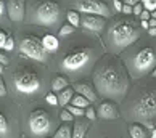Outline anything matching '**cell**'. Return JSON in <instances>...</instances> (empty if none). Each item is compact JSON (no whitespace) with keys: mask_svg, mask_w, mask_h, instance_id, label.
Segmentation results:
<instances>
[{"mask_svg":"<svg viewBox=\"0 0 156 138\" xmlns=\"http://www.w3.org/2000/svg\"><path fill=\"white\" fill-rule=\"evenodd\" d=\"M74 29H76V27L71 26V24L68 22V24H65V26H63L61 29H60V36H61V37H66V36H69V34H73Z\"/></svg>","mask_w":156,"mask_h":138,"instance_id":"d4e9b609","label":"cell"},{"mask_svg":"<svg viewBox=\"0 0 156 138\" xmlns=\"http://www.w3.org/2000/svg\"><path fill=\"white\" fill-rule=\"evenodd\" d=\"M151 138H156V129H153V132H151Z\"/></svg>","mask_w":156,"mask_h":138,"instance_id":"7bdbcfd3","label":"cell"},{"mask_svg":"<svg viewBox=\"0 0 156 138\" xmlns=\"http://www.w3.org/2000/svg\"><path fill=\"white\" fill-rule=\"evenodd\" d=\"M127 72L134 79L151 74L156 67V45H145L126 58Z\"/></svg>","mask_w":156,"mask_h":138,"instance_id":"277c9868","label":"cell"},{"mask_svg":"<svg viewBox=\"0 0 156 138\" xmlns=\"http://www.w3.org/2000/svg\"><path fill=\"white\" fill-rule=\"evenodd\" d=\"M3 48H5V50H8V51H10V50H13V48H15V42H13V39L8 37V39H7V43H5V47H3Z\"/></svg>","mask_w":156,"mask_h":138,"instance_id":"d6a6232c","label":"cell"},{"mask_svg":"<svg viewBox=\"0 0 156 138\" xmlns=\"http://www.w3.org/2000/svg\"><path fill=\"white\" fill-rule=\"evenodd\" d=\"M29 130L34 136L47 135L51 130V120L50 116L42 109H36L29 116Z\"/></svg>","mask_w":156,"mask_h":138,"instance_id":"ba28073f","label":"cell"},{"mask_svg":"<svg viewBox=\"0 0 156 138\" xmlns=\"http://www.w3.org/2000/svg\"><path fill=\"white\" fill-rule=\"evenodd\" d=\"M8 132V122H7V117L0 112V135H5Z\"/></svg>","mask_w":156,"mask_h":138,"instance_id":"cb8c5ba5","label":"cell"},{"mask_svg":"<svg viewBox=\"0 0 156 138\" xmlns=\"http://www.w3.org/2000/svg\"><path fill=\"white\" fill-rule=\"evenodd\" d=\"M3 11H5V3H3V0H0V18H2Z\"/></svg>","mask_w":156,"mask_h":138,"instance_id":"ab89813d","label":"cell"},{"mask_svg":"<svg viewBox=\"0 0 156 138\" xmlns=\"http://www.w3.org/2000/svg\"><path fill=\"white\" fill-rule=\"evenodd\" d=\"M0 64H8V58H7V56H3L2 53H0Z\"/></svg>","mask_w":156,"mask_h":138,"instance_id":"8d00e7d4","label":"cell"},{"mask_svg":"<svg viewBox=\"0 0 156 138\" xmlns=\"http://www.w3.org/2000/svg\"><path fill=\"white\" fill-rule=\"evenodd\" d=\"M7 39H8L7 34H5L3 31H0V48L5 47V43H7Z\"/></svg>","mask_w":156,"mask_h":138,"instance_id":"1f68e13d","label":"cell"},{"mask_svg":"<svg viewBox=\"0 0 156 138\" xmlns=\"http://www.w3.org/2000/svg\"><path fill=\"white\" fill-rule=\"evenodd\" d=\"M124 3H126V5H130V7H134V5L138 3V0H124Z\"/></svg>","mask_w":156,"mask_h":138,"instance_id":"74e56055","label":"cell"},{"mask_svg":"<svg viewBox=\"0 0 156 138\" xmlns=\"http://www.w3.org/2000/svg\"><path fill=\"white\" fill-rule=\"evenodd\" d=\"M148 34L151 37H156V27H148Z\"/></svg>","mask_w":156,"mask_h":138,"instance_id":"f35d334b","label":"cell"},{"mask_svg":"<svg viewBox=\"0 0 156 138\" xmlns=\"http://www.w3.org/2000/svg\"><path fill=\"white\" fill-rule=\"evenodd\" d=\"M73 117H74V116H73V114L68 111V109H65V111H61V114H60V119H61V120H65V122H71Z\"/></svg>","mask_w":156,"mask_h":138,"instance_id":"f1b7e54d","label":"cell"},{"mask_svg":"<svg viewBox=\"0 0 156 138\" xmlns=\"http://www.w3.org/2000/svg\"><path fill=\"white\" fill-rule=\"evenodd\" d=\"M97 116L103 120H114L119 117V109L116 106V103L106 100L97 108Z\"/></svg>","mask_w":156,"mask_h":138,"instance_id":"4fadbf2b","label":"cell"},{"mask_svg":"<svg viewBox=\"0 0 156 138\" xmlns=\"http://www.w3.org/2000/svg\"><path fill=\"white\" fill-rule=\"evenodd\" d=\"M140 37L138 24L132 19H118L114 21L106 32V43L113 53H121Z\"/></svg>","mask_w":156,"mask_h":138,"instance_id":"3957f363","label":"cell"},{"mask_svg":"<svg viewBox=\"0 0 156 138\" xmlns=\"http://www.w3.org/2000/svg\"><path fill=\"white\" fill-rule=\"evenodd\" d=\"M151 18H153V19H156V10H154V11H151Z\"/></svg>","mask_w":156,"mask_h":138,"instance_id":"ee69618b","label":"cell"},{"mask_svg":"<svg viewBox=\"0 0 156 138\" xmlns=\"http://www.w3.org/2000/svg\"><path fill=\"white\" fill-rule=\"evenodd\" d=\"M53 138H73V127L69 124H65L56 130V133Z\"/></svg>","mask_w":156,"mask_h":138,"instance_id":"ffe728a7","label":"cell"},{"mask_svg":"<svg viewBox=\"0 0 156 138\" xmlns=\"http://www.w3.org/2000/svg\"><path fill=\"white\" fill-rule=\"evenodd\" d=\"M65 108L73 114V116H84V114H85V111H84L82 108H77V106H74V105H68V106H65Z\"/></svg>","mask_w":156,"mask_h":138,"instance_id":"603a6c76","label":"cell"},{"mask_svg":"<svg viewBox=\"0 0 156 138\" xmlns=\"http://www.w3.org/2000/svg\"><path fill=\"white\" fill-rule=\"evenodd\" d=\"M69 105H74V106H77V108H89L90 106V101L85 98V96H82V95H74V98L71 100V103Z\"/></svg>","mask_w":156,"mask_h":138,"instance_id":"44dd1931","label":"cell"},{"mask_svg":"<svg viewBox=\"0 0 156 138\" xmlns=\"http://www.w3.org/2000/svg\"><path fill=\"white\" fill-rule=\"evenodd\" d=\"M7 95V85H5L3 79H0V96H5Z\"/></svg>","mask_w":156,"mask_h":138,"instance_id":"836d02e7","label":"cell"},{"mask_svg":"<svg viewBox=\"0 0 156 138\" xmlns=\"http://www.w3.org/2000/svg\"><path fill=\"white\" fill-rule=\"evenodd\" d=\"M45 100H47L48 105H53V106L58 105V95H55L53 91H50V93H47V96H45Z\"/></svg>","mask_w":156,"mask_h":138,"instance_id":"4316f807","label":"cell"},{"mask_svg":"<svg viewBox=\"0 0 156 138\" xmlns=\"http://www.w3.org/2000/svg\"><path fill=\"white\" fill-rule=\"evenodd\" d=\"M140 27H142V29H147V31H148V27H150L148 21H142V22H140Z\"/></svg>","mask_w":156,"mask_h":138,"instance_id":"60d3db41","label":"cell"},{"mask_svg":"<svg viewBox=\"0 0 156 138\" xmlns=\"http://www.w3.org/2000/svg\"><path fill=\"white\" fill-rule=\"evenodd\" d=\"M92 55H94V51H92V48H89V47H80V48L73 50L71 53H68L61 61L63 71L77 72V71H80V69H84L90 63Z\"/></svg>","mask_w":156,"mask_h":138,"instance_id":"8992f818","label":"cell"},{"mask_svg":"<svg viewBox=\"0 0 156 138\" xmlns=\"http://www.w3.org/2000/svg\"><path fill=\"white\" fill-rule=\"evenodd\" d=\"M143 5V8L148 11H154L156 10V0H142L140 2Z\"/></svg>","mask_w":156,"mask_h":138,"instance_id":"484cf974","label":"cell"},{"mask_svg":"<svg viewBox=\"0 0 156 138\" xmlns=\"http://www.w3.org/2000/svg\"><path fill=\"white\" fill-rule=\"evenodd\" d=\"M148 24H150V27H156V19L150 18V19H148Z\"/></svg>","mask_w":156,"mask_h":138,"instance_id":"b9f144b4","label":"cell"},{"mask_svg":"<svg viewBox=\"0 0 156 138\" xmlns=\"http://www.w3.org/2000/svg\"><path fill=\"white\" fill-rule=\"evenodd\" d=\"M132 8H134V7H130V5H122V13H126V15H130L132 13Z\"/></svg>","mask_w":156,"mask_h":138,"instance_id":"d590c367","label":"cell"},{"mask_svg":"<svg viewBox=\"0 0 156 138\" xmlns=\"http://www.w3.org/2000/svg\"><path fill=\"white\" fill-rule=\"evenodd\" d=\"M129 136L130 138H147V130L138 122L129 125Z\"/></svg>","mask_w":156,"mask_h":138,"instance_id":"ac0fdd59","label":"cell"},{"mask_svg":"<svg viewBox=\"0 0 156 138\" xmlns=\"http://www.w3.org/2000/svg\"><path fill=\"white\" fill-rule=\"evenodd\" d=\"M74 95H76V93H74V88H71V87L61 90L60 93H58V105L68 106L69 103H71V100L74 98Z\"/></svg>","mask_w":156,"mask_h":138,"instance_id":"2e32d148","label":"cell"},{"mask_svg":"<svg viewBox=\"0 0 156 138\" xmlns=\"http://www.w3.org/2000/svg\"><path fill=\"white\" fill-rule=\"evenodd\" d=\"M85 116H87V119L89 120H95L98 116H97V111H95V109L94 108H85Z\"/></svg>","mask_w":156,"mask_h":138,"instance_id":"83f0119b","label":"cell"},{"mask_svg":"<svg viewBox=\"0 0 156 138\" xmlns=\"http://www.w3.org/2000/svg\"><path fill=\"white\" fill-rule=\"evenodd\" d=\"M20 51L24 56L31 60H36V61H45L47 58V51L44 50V45H42V40L34 37V36H26L21 39L20 42Z\"/></svg>","mask_w":156,"mask_h":138,"instance_id":"52a82bcc","label":"cell"},{"mask_svg":"<svg viewBox=\"0 0 156 138\" xmlns=\"http://www.w3.org/2000/svg\"><path fill=\"white\" fill-rule=\"evenodd\" d=\"M66 18H68V22H69L71 26H74V27L80 26V16H79V13H77V11H74V10L68 11Z\"/></svg>","mask_w":156,"mask_h":138,"instance_id":"7402d4cb","label":"cell"},{"mask_svg":"<svg viewBox=\"0 0 156 138\" xmlns=\"http://www.w3.org/2000/svg\"><path fill=\"white\" fill-rule=\"evenodd\" d=\"M126 114L129 120L145 122L148 127H153L151 120L156 119V85L138 87L127 101Z\"/></svg>","mask_w":156,"mask_h":138,"instance_id":"7a4b0ae2","label":"cell"},{"mask_svg":"<svg viewBox=\"0 0 156 138\" xmlns=\"http://www.w3.org/2000/svg\"><path fill=\"white\" fill-rule=\"evenodd\" d=\"M151 76H153V77L156 79V67H154V69H153V71H151Z\"/></svg>","mask_w":156,"mask_h":138,"instance_id":"f6af8a7d","label":"cell"},{"mask_svg":"<svg viewBox=\"0 0 156 138\" xmlns=\"http://www.w3.org/2000/svg\"><path fill=\"white\" fill-rule=\"evenodd\" d=\"M89 130V124L87 122H76L73 127V138H84L85 133H87Z\"/></svg>","mask_w":156,"mask_h":138,"instance_id":"d6986e66","label":"cell"},{"mask_svg":"<svg viewBox=\"0 0 156 138\" xmlns=\"http://www.w3.org/2000/svg\"><path fill=\"white\" fill-rule=\"evenodd\" d=\"M15 88L20 93L32 95L36 91H39L40 80L37 77V74H34V72H20L15 76Z\"/></svg>","mask_w":156,"mask_h":138,"instance_id":"9c48e42d","label":"cell"},{"mask_svg":"<svg viewBox=\"0 0 156 138\" xmlns=\"http://www.w3.org/2000/svg\"><path fill=\"white\" fill-rule=\"evenodd\" d=\"M80 24L85 31H90V32H101L106 26V21L105 18L101 16H97V15H84L82 19H80Z\"/></svg>","mask_w":156,"mask_h":138,"instance_id":"7c38bea8","label":"cell"},{"mask_svg":"<svg viewBox=\"0 0 156 138\" xmlns=\"http://www.w3.org/2000/svg\"><path fill=\"white\" fill-rule=\"evenodd\" d=\"M142 11H143V5H142L140 2H138L137 5H134V8H132V13H134V15H137V16L140 15Z\"/></svg>","mask_w":156,"mask_h":138,"instance_id":"4dcf8cb0","label":"cell"},{"mask_svg":"<svg viewBox=\"0 0 156 138\" xmlns=\"http://www.w3.org/2000/svg\"><path fill=\"white\" fill-rule=\"evenodd\" d=\"M121 2H122V0H121Z\"/></svg>","mask_w":156,"mask_h":138,"instance_id":"7dc6e473","label":"cell"},{"mask_svg":"<svg viewBox=\"0 0 156 138\" xmlns=\"http://www.w3.org/2000/svg\"><path fill=\"white\" fill-rule=\"evenodd\" d=\"M76 10L85 15H97L101 18H111V10L103 0H77Z\"/></svg>","mask_w":156,"mask_h":138,"instance_id":"30bf717a","label":"cell"},{"mask_svg":"<svg viewBox=\"0 0 156 138\" xmlns=\"http://www.w3.org/2000/svg\"><path fill=\"white\" fill-rule=\"evenodd\" d=\"M24 5H26L24 0H8L7 2V13L13 22H21L24 19V11H26Z\"/></svg>","mask_w":156,"mask_h":138,"instance_id":"8fae6325","label":"cell"},{"mask_svg":"<svg viewBox=\"0 0 156 138\" xmlns=\"http://www.w3.org/2000/svg\"><path fill=\"white\" fill-rule=\"evenodd\" d=\"M74 91H77L79 95L85 96L90 103H95L98 100V93L94 90V87H92L89 82H77V84H74Z\"/></svg>","mask_w":156,"mask_h":138,"instance_id":"5bb4252c","label":"cell"},{"mask_svg":"<svg viewBox=\"0 0 156 138\" xmlns=\"http://www.w3.org/2000/svg\"><path fill=\"white\" fill-rule=\"evenodd\" d=\"M94 84L98 95L116 101L124 100L129 88L127 67L116 56H105L94 72Z\"/></svg>","mask_w":156,"mask_h":138,"instance_id":"6da1fadb","label":"cell"},{"mask_svg":"<svg viewBox=\"0 0 156 138\" xmlns=\"http://www.w3.org/2000/svg\"><path fill=\"white\" fill-rule=\"evenodd\" d=\"M113 5H114V10H116L118 13H119V11H122V5H124V3L121 2V0H114Z\"/></svg>","mask_w":156,"mask_h":138,"instance_id":"e575fe53","label":"cell"},{"mask_svg":"<svg viewBox=\"0 0 156 138\" xmlns=\"http://www.w3.org/2000/svg\"><path fill=\"white\" fill-rule=\"evenodd\" d=\"M3 72V64H0V74Z\"/></svg>","mask_w":156,"mask_h":138,"instance_id":"bcb514c9","label":"cell"},{"mask_svg":"<svg viewBox=\"0 0 156 138\" xmlns=\"http://www.w3.org/2000/svg\"><path fill=\"white\" fill-rule=\"evenodd\" d=\"M138 18H140L142 21H148L150 18H151V11H148V10L143 8V11H142L140 15H138Z\"/></svg>","mask_w":156,"mask_h":138,"instance_id":"f546056e","label":"cell"},{"mask_svg":"<svg viewBox=\"0 0 156 138\" xmlns=\"http://www.w3.org/2000/svg\"><path fill=\"white\" fill-rule=\"evenodd\" d=\"M68 87H69V80L63 76H56L51 80V90H53L55 93H60L61 90H65Z\"/></svg>","mask_w":156,"mask_h":138,"instance_id":"e0dca14e","label":"cell"},{"mask_svg":"<svg viewBox=\"0 0 156 138\" xmlns=\"http://www.w3.org/2000/svg\"><path fill=\"white\" fill-rule=\"evenodd\" d=\"M42 45H44V50L47 51V53H55L60 47V42L55 36L47 34V36H44V39H42Z\"/></svg>","mask_w":156,"mask_h":138,"instance_id":"9a60e30c","label":"cell"},{"mask_svg":"<svg viewBox=\"0 0 156 138\" xmlns=\"http://www.w3.org/2000/svg\"><path fill=\"white\" fill-rule=\"evenodd\" d=\"M61 15L60 5L53 2V0H42V2L37 3L36 10H34L32 15V22L39 26H53L58 22Z\"/></svg>","mask_w":156,"mask_h":138,"instance_id":"5b68a950","label":"cell"}]
</instances>
